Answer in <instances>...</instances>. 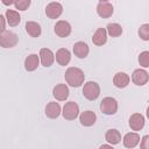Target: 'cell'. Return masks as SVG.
Wrapping results in <instances>:
<instances>
[{
    "label": "cell",
    "mask_w": 149,
    "mask_h": 149,
    "mask_svg": "<svg viewBox=\"0 0 149 149\" xmlns=\"http://www.w3.org/2000/svg\"><path fill=\"white\" fill-rule=\"evenodd\" d=\"M64 78H65L66 84H69L70 86H72V87H79L81 84H84L85 74H84V72H83L81 69L72 66V68H69L65 71Z\"/></svg>",
    "instance_id": "1"
},
{
    "label": "cell",
    "mask_w": 149,
    "mask_h": 149,
    "mask_svg": "<svg viewBox=\"0 0 149 149\" xmlns=\"http://www.w3.org/2000/svg\"><path fill=\"white\" fill-rule=\"evenodd\" d=\"M100 111L106 115H114L118 112V101L112 97H106L100 102Z\"/></svg>",
    "instance_id": "2"
},
{
    "label": "cell",
    "mask_w": 149,
    "mask_h": 149,
    "mask_svg": "<svg viewBox=\"0 0 149 149\" xmlns=\"http://www.w3.org/2000/svg\"><path fill=\"white\" fill-rule=\"evenodd\" d=\"M83 94L87 100H95L100 95V87L95 81H87L84 84Z\"/></svg>",
    "instance_id": "3"
},
{
    "label": "cell",
    "mask_w": 149,
    "mask_h": 149,
    "mask_svg": "<svg viewBox=\"0 0 149 149\" xmlns=\"http://www.w3.org/2000/svg\"><path fill=\"white\" fill-rule=\"evenodd\" d=\"M17 35L13 31H3L0 35V45L2 48H13L17 44Z\"/></svg>",
    "instance_id": "4"
},
{
    "label": "cell",
    "mask_w": 149,
    "mask_h": 149,
    "mask_svg": "<svg viewBox=\"0 0 149 149\" xmlns=\"http://www.w3.org/2000/svg\"><path fill=\"white\" fill-rule=\"evenodd\" d=\"M62 114L66 120H74L79 114V106L74 101H69L64 105Z\"/></svg>",
    "instance_id": "5"
},
{
    "label": "cell",
    "mask_w": 149,
    "mask_h": 149,
    "mask_svg": "<svg viewBox=\"0 0 149 149\" xmlns=\"http://www.w3.org/2000/svg\"><path fill=\"white\" fill-rule=\"evenodd\" d=\"M71 24L65 20H59L55 24V34L59 37H68L71 34Z\"/></svg>",
    "instance_id": "6"
},
{
    "label": "cell",
    "mask_w": 149,
    "mask_h": 149,
    "mask_svg": "<svg viewBox=\"0 0 149 149\" xmlns=\"http://www.w3.org/2000/svg\"><path fill=\"white\" fill-rule=\"evenodd\" d=\"M132 80L137 86H143L149 80V74L144 69H136L132 74Z\"/></svg>",
    "instance_id": "7"
},
{
    "label": "cell",
    "mask_w": 149,
    "mask_h": 149,
    "mask_svg": "<svg viewBox=\"0 0 149 149\" xmlns=\"http://www.w3.org/2000/svg\"><path fill=\"white\" fill-rule=\"evenodd\" d=\"M63 13V6L59 2H50L45 7V15L49 19H58Z\"/></svg>",
    "instance_id": "8"
},
{
    "label": "cell",
    "mask_w": 149,
    "mask_h": 149,
    "mask_svg": "<svg viewBox=\"0 0 149 149\" xmlns=\"http://www.w3.org/2000/svg\"><path fill=\"white\" fill-rule=\"evenodd\" d=\"M97 13L100 17L107 19V17H111L113 15L114 8L108 1H100L97 6Z\"/></svg>",
    "instance_id": "9"
},
{
    "label": "cell",
    "mask_w": 149,
    "mask_h": 149,
    "mask_svg": "<svg viewBox=\"0 0 149 149\" xmlns=\"http://www.w3.org/2000/svg\"><path fill=\"white\" fill-rule=\"evenodd\" d=\"M38 56H40L42 65L45 66V68H50L55 62V55L49 48H42L40 50V55Z\"/></svg>",
    "instance_id": "10"
},
{
    "label": "cell",
    "mask_w": 149,
    "mask_h": 149,
    "mask_svg": "<svg viewBox=\"0 0 149 149\" xmlns=\"http://www.w3.org/2000/svg\"><path fill=\"white\" fill-rule=\"evenodd\" d=\"M144 116L141 113H134L129 118V127L132 130L139 132L144 127Z\"/></svg>",
    "instance_id": "11"
},
{
    "label": "cell",
    "mask_w": 149,
    "mask_h": 149,
    "mask_svg": "<svg viewBox=\"0 0 149 149\" xmlns=\"http://www.w3.org/2000/svg\"><path fill=\"white\" fill-rule=\"evenodd\" d=\"M69 88H68V86L65 85V84H57L55 87H54V90H52V94H54V97L58 100V101H64V100H66L68 99V97H69Z\"/></svg>",
    "instance_id": "12"
},
{
    "label": "cell",
    "mask_w": 149,
    "mask_h": 149,
    "mask_svg": "<svg viewBox=\"0 0 149 149\" xmlns=\"http://www.w3.org/2000/svg\"><path fill=\"white\" fill-rule=\"evenodd\" d=\"M55 57H56V62H57L59 65H62V66L68 65V64L70 63V61H71V54H70V51H69L68 49H65V48L58 49V50L56 51Z\"/></svg>",
    "instance_id": "13"
},
{
    "label": "cell",
    "mask_w": 149,
    "mask_h": 149,
    "mask_svg": "<svg viewBox=\"0 0 149 149\" xmlns=\"http://www.w3.org/2000/svg\"><path fill=\"white\" fill-rule=\"evenodd\" d=\"M79 121L83 126L85 127H91L97 121V115L94 112L92 111H84L80 115H79Z\"/></svg>",
    "instance_id": "14"
},
{
    "label": "cell",
    "mask_w": 149,
    "mask_h": 149,
    "mask_svg": "<svg viewBox=\"0 0 149 149\" xmlns=\"http://www.w3.org/2000/svg\"><path fill=\"white\" fill-rule=\"evenodd\" d=\"M92 42L98 47L104 45L107 42V30L105 28H98L92 36Z\"/></svg>",
    "instance_id": "15"
},
{
    "label": "cell",
    "mask_w": 149,
    "mask_h": 149,
    "mask_svg": "<svg viewBox=\"0 0 149 149\" xmlns=\"http://www.w3.org/2000/svg\"><path fill=\"white\" fill-rule=\"evenodd\" d=\"M140 135L135 132L133 133H127L125 136H123V146L126 148H135L139 143H140Z\"/></svg>",
    "instance_id": "16"
},
{
    "label": "cell",
    "mask_w": 149,
    "mask_h": 149,
    "mask_svg": "<svg viewBox=\"0 0 149 149\" xmlns=\"http://www.w3.org/2000/svg\"><path fill=\"white\" fill-rule=\"evenodd\" d=\"M88 52H90V48H88V45L85 42L79 41V42L74 43V45H73V54L78 58H85V57H87Z\"/></svg>",
    "instance_id": "17"
},
{
    "label": "cell",
    "mask_w": 149,
    "mask_h": 149,
    "mask_svg": "<svg viewBox=\"0 0 149 149\" xmlns=\"http://www.w3.org/2000/svg\"><path fill=\"white\" fill-rule=\"evenodd\" d=\"M40 56H37L36 54H31L29 56L26 57L24 59V69L29 72L31 71H35L38 66V63H40Z\"/></svg>",
    "instance_id": "18"
},
{
    "label": "cell",
    "mask_w": 149,
    "mask_h": 149,
    "mask_svg": "<svg viewBox=\"0 0 149 149\" xmlns=\"http://www.w3.org/2000/svg\"><path fill=\"white\" fill-rule=\"evenodd\" d=\"M61 114V106L58 102L50 101L45 106V115L50 119H57Z\"/></svg>",
    "instance_id": "19"
},
{
    "label": "cell",
    "mask_w": 149,
    "mask_h": 149,
    "mask_svg": "<svg viewBox=\"0 0 149 149\" xmlns=\"http://www.w3.org/2000/svg\"><path fill=\"white\" fill-rule=\"evenodd\" d=\"M129 81H130V78H129V76H128L127 73H125V72H118V73H115V76L113 77V84H114L116 87H119V88L126 87V86L129 84Z\"/></svg>",
    "instance_id": "20"
},
{
    "label": "cell",
    "mask_w": 149,
    "mask_h": 149,
    "mask_svg": "<svg viewBox=\"0 0 149 149\" xmlns=\"http://www.w3.org/2000/svg\"><path fill=\"white\" fill-rule=\"evenodd\" d=\"M26 31L31 37H38L42 33L41 26L35 21H27L26 22Z\"/></svg>",
    "instance_id": "21"
},
{
    "label": "cell",
    "mask_w": 149,
    "mask_h": 149,
    "mask_svg": "<svg viewBox=\"0 0 149 149\" xmlns=\"http://www.w3.org/2000/svg\"><path fill=\"white\" fill-rule=\"evenodd\" d=\"M5 16H6L7 23H8L10 27H16V26L20 23V21H21V16H20V14H19L16 10L7 9Z\"/></svg>",
    "instance_id": "22"
},
{
    "label": "cell",
    "mask_w": 149,
    "mask_h": 149,
    "mask_svg": "<svg viewBox=\"0 0 149 149\" xmlns=\"http://www.w3.org/2000/svg\"><path fill=\"white\" fill-rule=\"evenodd\" d=\"M105 139L109 144L114 146L121 141V134L118 129H108L105 134Z\"/></svg>",
    "instance_id": "23"
},
{
    "label": "cell",
    "mask_w": 149,
    "mask_h": 149,
    "mask_svg": "<svg viewBox=\"0 0 149 149\" xmlns=\"http://www.w3.org/2000/svg\"><path fill=\"white\" fill-rule=\"evenodd\" d=\"M106 30H107V34L112 37H118L122 34V28L119 23H108Z\"/></svg>",
    "instance_id": "24"
},
{
    "label": "cell",
    "mask_w": 149,
    "mask_h": 149,
    "mask_svg": "<svg viewBox=\"0 0 149 149\" xmlns=\"http://www.w3.org/2000/svg\"><path fill=\"white\" fill-rule=\"evenodd\" d=\"M139 36L143 41H149V23H144L139 28Z\"/></svg>",
    "instance_id": "25"
},
{
    "label": "cell",
    "mask_w": 149,
    "mask_h": 149,
    "mask_svg": "<svg viewBox=\"0 0 149 149\" xmlns=\"http://www.w3.org/2000/svg\"><path fill=\"white\" fill-rule=\"evenodd\" d=\"M139 64L142 68H149V51H142L139 56Z\"/></svg>",
    "instance_id": "26"
},
{
    "label": "cell",
    "mask_w": 149,
    "mask_h": 149,
    "mask_svg": "<svg viewBox=\"0 0 149 149\" xmlns=\"http://www.w3.org/2000/svg\"><path fill=\"white\" fill-rule=\"evenodd\" d=\"M30 2H31V0H16L14 5H15V8L16 9H19V10H26L30 6Z\"/></svg>",
    "instance_id": "27"
},
{
    "label": "cell",
    "mask_w": 149,
    "mask_h": 149,
    "mask_svg": "<svg viewBox=\"0 0 149 149\" xmlns=\"http://www.w3.org/2000/svg\"><path fill=\"white\" fill-rule=\"evenodd\" d=\"M140 148H141V149H149V135H144V136L141 139Z\"/></svg>",
    "instance_id": "28"
},
{
    "label": "cell",
    "mask_w": 149,
    "mask_h": 149,
    "mask_svg": "<svg viewBox=\"0 0 149 149\" xmlns=\"http://www.w3.org/2000/svg\"><path fill=\"white\" fill-rule=\"evenodd\" d=\"M5 19H6V17H5L3 15H0V20H1V33H3L5 29H6V28H5Z\"/></svg>",
    "instance_id": "29"
},
{
    "label": "cell",
    "mask_w": 149,
    "mask_h": 149,
    "mask_svg": "<svg viewBox=\"0 0 149 149\" xmlns=\"http://www.w3.org/2000/svg\"><path fill=\"white\" fill-rule=\"evenodd\" d=\"M1 1H2V3H3L5 6H10V5L15 3L16 0H1Z\"/></svg>",
    "instance_id": "30"
},
{
    "label": "cell",
    "mask_w": 149,
    "mask_h": 149,
    "mask_svg": "<svg viewBox=\"0 0 149 149\" xmlns=\"http://www.w3.org/2000/svg\"><path fill=\"white\" fill-rule=\"evenodd\" d=\"M147 118L149 119V106H148V108H147Z\"/></svg>",
    "instance_id": "31"
},
{
    "label": "cell",
    "mask_w": 149,
    "mask_h": 149,
    "mask_svg": "<svg viewBox=\"0 0 149 149\" xmlns=\"http://www.w3.org/2000/svg\"><path fill=\"white\" fill-rule=\"evenodd\" d=\"M100 1H108V0H100Z\"/></svg>",
    "instance_id": "32"
}]
</instances>
